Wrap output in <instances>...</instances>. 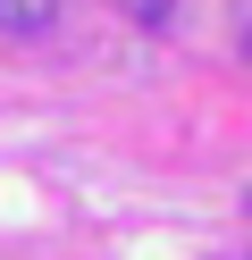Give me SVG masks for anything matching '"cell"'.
<instances>
[{
    "label": "cell",
    "mask_w": 252,
    "mask_h": 260,
    "mask_svg": "<svg viewBox=\"0 0 252 260\" xmlns=\"http://www.w3.org/2000/svg\"><path fill=\"white\" fill-rule=\"evenodd\" d=\"M134 17H168V0H134Z\"/></svg>",
    "instance_id": "2"
},
{
    "label": "cell",
    "mask_w": 252,
    "mask_h": 260,
    "mask_svg": "<svg viewBox=\"0 0 252 260\" xmlns=\"http://www.w3.org/2000/svg\"><path fill=\"white\" fill-rule=\"evenodd\" d=\"M244 59H252V25H244Z\"/></svg>",
    "instance_id": "3"
},
{
    "label": "cell",
    "mask_w": 252,
    "mask_h": 260,
    "mask_svg": "<svg viewBox=\"0 0 252 260\" xmlns=\"http://www.w3.org/2000/svg\"><path fill=\"white\" fill-rule=\"evenodd\" d=\"M50 17H59V0H0V25L9 34H42Z\"/></svg>",
    "instance_id": "1"
},
{
    "label": "cell",
    "mask_w": 252,
    "mask_h": 260,
    "mask_svg": "<svg viewBox=\"0 0 252 260\" xmlns=\"http://www.w3.org/2000/svg\"><path fill=\"white\" fill-rule=\"evenodd\" d=\"M244 210H252V193H244Z\"/></svg>",
    "instance_id": "4"
}]
</instances>
